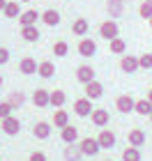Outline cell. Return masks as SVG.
Masks as SVG:
<instances>
[{"label": "cell", "mask_w": 152, "mask_h": 161, "mask_svg": "<svg viewBox=\"0 0 152 161\" xmlns=\"http://www.w3.org/2000/svg\"><path fill=\"white\" fill-rule=\"evenodd\" d=\"M7 101H9L12 108H21V106H23V101H25V94H23V92H12Z\"/></svg>", "instance_id": "cell-29"}, {"label": "cell", "mask_w": 152, "mask_h": 161, "mask_svg": "<svg viewBox=\"0 0 152 161\" xmlns=\"http://www.w3.org/2000/svg\"><path fill=\"white\" fill-rule=\"evenodd\" d=\"M9 62V48L0 46V64H7Z\"/></svg>", "instance_id": "cell-35"}, {"label": "cell", "mask_w": 152, "mask_h": 161, "mask_svg": "<svg viewBox=\"0 0 152 161\" xmlns=\"http://www.w3.org/2000/svg\"><path fill=\"white\" fill-rule=\"evenodd\" d=\"M21 37H23L25 42H37V39H39L37 25H25V28H21Z\"/></svg>", "instance_id": "cell-22"}, {"label": "cell", "mask_w": 152, "mask_h": 161, "mask_svg": "<svg viewBox=\"0 0 152 161\" xmlns=\"http://www.w3.org/2000/svg\"><path fill=\"white\" fill-rule=\"evenodd\" d=\"M81 157H83V152H81V147H76L74 143L65 147V159L67 161H81Z\"/></svg>", "instance_id": "cell-23"}, {"label": "cell", "mask_w": 152, "mask_h": 161, "mask_svg": "<svg viewBox=\"0 0 152 161\" xmlns=\"http://www.w3.org/2000/svg\"><path fill=\"white\" fill-rule=\"evenodd\" d=\"M101 94H104V87H101V83L97 78L90 80V83H85V97L88 99H101Z\"/></svg>", "instance_id": "cell-11"}, {"label": "cell", "mask_w": 152, "mask_h": 161, "mask_svg": "<svg viewBox=\"0 0 152 161\" xmlns=\"http://www.w3.org/2000/svg\"><path fill=\"white\" fill-rule=\"evenodd\" d=\"M32 104L37 106V108H46V106H51V92L44 90V87L35 90V94H32Z\"/></svg>", "instance_id": "cell-7"}, {"label": "cell", "mask_w": 152, "mask_h": 161, "mask_svg": "<svg viewBox=\"0 0 152 161\" xmlns=\"http://www.w3.org/2000/svg\"><path fill=\"white\" fill-rule=\"evenodd\" d=\"M67 51H69L67 42H55V44H53V53H55L58 58H65V55H67Z\"/></svg>", "instance_id": "cell-32"}, {"label": "cell", "mask_w": 152, "mask_h": 161, "mask_svg": "<svg viewBox=\"0 0 152 161\" xmlns=\"http://www.w3.org/2000/svg\"><path fill=\"white\" fill-rule=\"evenodd\" d=\"M37 74L42 78H53L55 76V64L51 62V60H44V62H39V69H37Z\"/></svg>", "instance_id": "cell-21"}, {"label": "cell", "mask_w": 152, "mask_h": 161, "mask_svg": "<svg viewBox=\"0 0 152 161\" xmlns=\"http://www.w3.org/2000/svg\"><path fill=\"white\" fill-rule=\"evenodd\" d=\"M5 5H7V0H0V12L5 9Z\"/></svg>", "instance_id": "cell-38"}, {"label": "cell", "mask_w": 152, "mask_h": 161, "mask_svg": "<svg viewBox=\"0 0 152 161\" xmlns=\"http://www.w3.org/2000/svg\"><path fill=\"white\" fill-rule=\"evenodd\" d=\"M71 30H74V35H78V37H85V32L90 30V23L85 19H76L74 25H71Z\"/></svg>", "instance_id": "cell-24"}, {"label": "cell", "mask_w": 152, "mask_h": 161, "mask_svg": "<svg viewBox=\"0 0 152 161\" xmlns=\"http://www.w3.org/2000/svg\"><path fill=\"white\" fill-rule=\"evenodd\" d=\"M134 106H136V99L132 94H120V97L115 99V108H118L120 113H132Z\"/></svg>", "instance_id": "cell-5"}, {"label": "cell", "mask_w": 152, "mask_h": 161, "mask_svg": "<svg viewBox=\"0 0 152 161\" xmlns=\"http://www.w3.org/2000/svg\"><path fill=\"white\" fill-rule=\"evenodd\" d=\"M42 23L48 25V28H55L58 23H60V12H55V9H46V12H42Z\"/></svg>", "instance_id": "cell-16"}, {"label": "cell", "mask_w": 152, "mask_h": 161, "mask_svg": "<svg viewBox=\"0 0 152 161\" xmlns=\"http://www.w3.org/2000/svg\"><path fill=\"white\" fill-rule=\"evenodd\" d=\"M97 141L101 145V150H111L113 145H115V134H113L111 129H101L99 136H97Z\"/></svg>", "instance_id": "cell-10"}, {"label": "cell", "mask_w": 152, "mask_h": 161, "mask_svg": "<svg viewBox=\"0 0 152 161\" xmlns=\"http://www.w3.org/2000/svg\"><path fill=\"white\" fill-rule=\"evenodd\" d=\"M150 28H152V19H150Z\"/></svg>", "instance_id": "cell-41"}, {"label": "cell", "mask_w": 152, "mask_h": 161, "mask_svg": "<svg viewBox=\"0 0 152 161\" xmlns=\"http://www.w3.org/2000/svg\"><path fill=\"white\" fill-rule=\"evenodd\" d=\"M60 138H62L67 145H71L74 141H78V129L74 127V124H67L65 129H60Z\"/></svg>", "instance_id": "cell-17"}, {"label": "cell", "mask_w": 152, "mask_h": 161, "mask_svg": "<svg viewBox=\"0 0 152 161\" xmlns=\"http://www.w3.org/2000/svg\"><path fill=\"white\" fill-rule=\"evenodd\" d=\"M19 3H30V0H19Z\"/></svg>", "instance_id": "cell-39"}, {"label": "cell", "mask_w": 152, "mask_h": 161, "mask_svg": "<svg viewBox=\"0 0 152 161\" xmlns=\"http://www.w3.org/2000/svg\"><path fill=\"white\" fill-rule=\"evenodd\" d=\"M106 161H111V159H106Z\"/></svg>", "instance_id": "cell-44"}, {"label": "cell", "mask_w": 152, "mask_h": 161, "mask_svg": "<svg viewBox=\"0 0 152 161\" xmlns=\"http://www.w3.org/2000/svg\"><path fill=\"white\" fill-rule=\"evenodd\" d=\"M148 3H152V0H148Z\"/></svg>", "instance_id": "cell-43"}, {"label": "cell", "mask_w": 152, "mask_h": 161, "mask_svg": "<svg viewBox=\"0 0 152 161\" xmlns=\"http://www.w3.org/2000/svg\"><path fill=\"white\" fill-rule=\"evenodd\" d=\"M53 124H55L58 129H65L69 124V113L65 111V108H58V111L53 113Z\"/></svg>", "instance_id": "cell-20"}, {"label": "cell", "mask_w": 152, "mask_h": 161, "mask_svg": "<svg viewBox=\"0 0 152 161\" xmlns=\"http://www.w3.org/2000/svg\"><path fill=\"white\" fill-rule=\"evenodd\" d=\"M78 53H81L83 58H92L97 53V42H92L88 37H83L81 42H78Z\"/></svg>", "instance_id": "cell-8"}, {"label": "cell", "mask_w": 152, "mask_h": 161, "mask_svg": "<svg viewBox=\"0 0 152 161\" xmlns=\"http://www.w3.org/2000/svg\"><path fill=\"white\" fill-rule=\"evenodd\" d=\"M74 113L78 115V118H88V115H92V99L88 97H81L74 101Z\"/></svg>", "instance_id": "cell-3"}, {"label": "cell", "mask_w": 152, "mask_h": 161, "mask_svg": "<svg viewBox=\"0 0 152 161\" xmlns=\"http://www.w3.org/2000/svg\"><path fill=\"white\" fill-rule=\"evenodd\" d=\"M150 122H152V113H150Z\"/></svg>", "instance_id": "cell-42"}, {"label": "cell", "mask_w": 152, "mask_h": 161, "mask_svg": "<svg viewBox=\"0 0 152 161\" xmlns=\"http://www.w3.org/2000/svg\"><path fill=\"white\" fill-rule=\"evenodd\" d=\"M108 44H111V53H115V55H125V51H127V42H125V39L115 37V39H111Z\"/></svg>", "instance_id": "cell-25"}, {"label": "cell", "mask_w": 152, "mask_h": 161, "mask_svg": "<svg viewBox=\"0 0 152 161\" xmlns=\"http://www.w3.org/2000/svg\"><path fill=\"white\" fill-rule=\"evenodd\" d=\"M37 69H39V64H37V60H32V58H23V60L19 62V71L25 74V76L37 74Z\"/></svg>", "instance_id": "cell-12"}, {"label": "cell", "mask_w": 152, "mask_h": 161, "mask_svg": "<svg viewBox=\"0 0 152 161\" xmlns=\"http://www.w3.org/2000/svg\"><path fill=\"white\" fill-rule=\"evenodd\" d=\"M134 113H138V115H150L152 113V104L148 99H138L136 101V106H134Z\"/></svg>", "instance_id": "cell-27"}, {"label": "cell", "mask_w": 152, "mask_h": 161, "mask_svg": "<svg viewBox=\"0 0 152 161\" xmlns=\"http://www.w3.org/2000/svg\"><path fill=\"white\" fill-rule=\"evenodd\" d=\"M120 69H122V71H127V74H134L136 69H141V67H138V58H136V55H122V60H120Z\"/></svg>", "instance_id": "cell-13"}, {"label": "cell", "mask_w": 152, "mask_h": 161, "mask_svg": "<svg viewBox=\"0 0 152 161\" xmlns=\"http://www.w3.org/2000/svg\"><path fill=\"white\" fill-rule=\"evenodd\" d=\"M148 101H150V104H152V87H150V90H148V97H145Z\"/></svg>", "instance_id": "cell-37"}, {"label": "cell", "mask_w": 152, "mask_h": 161, "mask_svg": "<svg viewBox=\"0 0 152 161\" xmlns=\"http://www.w3.org/2000/svg\"><path fill=\"white\" fill-rule=\"evenodd\" d=\"M76 80L78 83H90V80H95V69L90 67V64H81V67L76 69Z\"/></svg>", "instance_id": "cell-9"}, {"label": "cell", "mask_w": 152, "mask_h": 161, "mask_svg": "<svg viewBox=\"0 0 152 161\" xmlns=\"http://www.w3.org/2000/svg\"><path fill=\"white\" fill-rule=\"evenodd\" d=\"M0 87H3V76H0Z\"/></svg>", "instance_id": "cell-40"}, {"label": "cell", "mask_w": 152, "mask_h": 161, "mask_svg": "<svg viewBox=\"0 0 152 161\" xmlns=\"http://www.w3.org/2000/svg\"><path fill=\"white\" fill-rule=\"evenodd\" d=\"M127 141H129L132 147H141V145L145 143V131H143V129H132L129 136H127Z\"/></svg>", "instance_id": "cell-18"}, {"label": "cell", "mask_w": 152, "mask_h": 161, "mask_svg": "<svg viewBox=\"0 0 152 161\" xmlns=\"http://www.w3.org/2000/svg\"><path fill=\"white\" fill-rule=\"evenodd\" d=\"M14 108L9 106V101H0V120H5V118H9Z\"/></svg>", "instance_id": "cell-34"}, {"label": "cell", "mask_w": 152, "mask_h": 161, "mask_svg": "<svg viewBox=\"0 0 152 161\" xmlns=\"http://www.w3.org/2000/svg\"><path fill=\"white\" fill-rule=\"evenodd\" d=\"M37 19H39L37 9H25V12H21L19 23H21V28H25V25H35V23H37Z\"/></svg>", "instance_id": "cell-15"}, {"label": "cell", "mask_w": 152, "mask_h": 161, "mask_svg": "<svg viewBox=\"0 0 152 161\" xmlns=\"http://www.w3.org/2000/svg\"><path fill=\"white\" fill-rule=\"evenodd\" d=\"M99 35H101V37H104L106 42H111V39H115V37H120V28H118V23H115V19L104 21V23H101V28H99Z\"/></svg>", "instance_id": "cell-1"}, {"label": "cell", "mask_w": 152, "mask_h": 161, "mask_svg": "<svg viewBox=\"0 0 152 161\" xmlns=\"http://www.w3.org/2000/svg\"><path fill=\"white\" fill-rule=\"evenodd\" d=\"M78 147H81L83 157H95L97 152L101 150V145H99V141H97V138H83V141L78 143Z\"/></svg>", "instance_id": "cell-2"}, {"label": "cell", "mask_w": 152, "mask_h": 161, "mask_svg": "<svg viewBox=\"0 0 152 161\" xmlns=\"http://www.w3.org/2000/svg\"><path fill=\"white\" fill-rule=\"evenodd\" d=\"M122 7H125V0H108V14H111V19H118L120 16Z\"/></svg>", "instance_id": "cell-26"}, {"label": "cell", "mask_w": 152, "mask_h": 161, "mask_svg": "<svg viewBox=\"0 0 152 161\" xmlns=\"http://www.w3.org/2000/svg\"><path fill=\"white\" fill-rule=\"evenodd\" d=\"M3 14H5L7 19H19V16H21V5H19V0H7Z\"/></svg>", "instance_id": "cell-19"}, {"label": "cell", "mask_w": 152, "mask_h": 161, "mask_svg": "<svg viewBox=\"0 0 152 161\" xmlns=\"http://www.w3.org/2000/svg\"><path fill=\"white\" fill-rule=\"evenodd\" d=\"M138 16H141V19H145V21H150V19H152V3L143 0V5L138 7Z\"/></svg>", "instance_id": "cell-31"}, {"label": "cell", "mask_w": 152, "mask_h": 161, "mask_svg": "<svg viewBox=\"0 0 152 161\" xmlns=\"http://www.w3.org/2000/svg\"><path fill=\"white\" fill-rule=\"evenodd\" d=\"M30 161H46V154H44V152H32Z\"/></svg>", "instance_id": "cell-36"}, {"label": "cell", "mask_w": 152, "mask_h": 161, "mask_svg": "<svg viewBox=\"0 0 152 161\" xmlns=\"http://www.w3.org/2000/svg\"><path fill=\"white\" fill-rule=\"evenodd\" d=\"M0 127H3V131H5L7 136H16L19 131H21V122H19V118H14V115H9V118L0 120Z\"/></svg>", "instance_id": "cell-4"}, {"label": "cell", "mask_w": 152, "mask_h": 161, "mask_svg": "<svg viewBox=\"0 0 152 161\" xmlns=\"http://www.w3.org/2000/svg\"><path fill=\"white\" fill-rule=\"evenodd\" d=\"M65 99H67V97H65L62 90H53V92H51V106L62 108V106H65Z\"/></svg>", "instance_id": "cell-28"}, {"label": "cell", "mask_w": 152, "mask_h": 161, "mask_svg": "<svg viewBox=\"0 0 152 161\" xmlns=\"http://www.w3.org/2000/svg\"><path fill=\"white\" fill-rule=\"evenodd\" d=\"M138 67L141 69H152V53H143L138 58Z\"/></svg>", "instance_id": "cell-33"}, {"label": "cell", "mask_w": 152, "mask_h": 161, "mask_svg": "<svg viewBox=\"0 0 152 161\" xmlns=\"http://www.w3.org/2000/svg\"><path fill=\"white\" fill-rule=\"evenodd\" d=\"M51 122H37L32 127V134H35V138H39V141H46V138L51 136Z\"/></svg>", "instance_id": "cell-14"}, {"label": "cell", "mask_w": 152, "mask_h": 161, "mask_svg": "<svg viewBox=\"0 0 152 161\" xmlns=\"http://www.w3.org/2000/svg\"><path fill=\"white\" fill-rule=\"evenodd\" d=\"M122 159H125V161H141V152H138V147H132V145H129V147L122 152Z\"/></svg>", "instance_id": "cell-30"}, {"label": "cell", "mask_w": 152, "mask_h": 161, "mask_svg": "<svg viewBox=\"0 0 152 161\" xmlns=\"http://www.w3.org/2000/svg\"><path fill=\"white\" fill-rule=\"evenodd\" d=\"M90 118H92V124L99 127V129H106V124L111 122V115H108V111H104V108H95Z\"/></svg>", "instance_id": "cell-6"}]
</instances>
